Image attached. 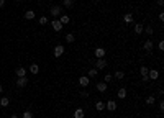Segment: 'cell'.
<instances>
[{
  "instance_id": "obj_31",
  "label": "cell",
  "mask_w": 164,
  "mask_h": 118,
  "mask_svg": "<svg viewBox=\"0 0 164 118\" xmlns=\"http://www.w3.org/2000/svg\"><path fill=\"white\" fill-rule=\"evenodd\" d=\"M112 79H113V76H112V74H107V76H105V84L112 82Z\"/></svg>"
},
{
  "instance_id": "obj_20",
  "label": "cell",
  "mask_w": 164,
  "mask_h": 118,
  "mask_svg": "<svg viewBox=\"0 0 164 118\" xmlns=\"http://www.w3.org/2000/svg\"><path fill=\"white\" fill-rule=\"evenodd\" d=\"M30 72H31V74H35V76H36V74L39 72V66L36 64V63H33L31 66H30Z\"/></svg>"
},
{
  "instance_id": "obj_36",
  "label": "cell",
  "mask_w": 164,
  "mask_h": 118,
  "mask_svg": "<svg viewBox=\"0 0 164 118\" xmlns=\"http://www.w3.org/2000/svg\"><path fill=\"white\" fill-rule=\"evenodd\" d=\"M159 110H161V111H164V102H162V100L159 102Z\"/></svg>"
},
{
  "instance_id": "obj_13",
  "label": "cell",
  "mask_w": 164,
  "mask_h": 118,
  "mask_svg": "<svg viewBox=\"0 0 164 118\" xmlns=\"http://www.w3.org/2000/svg\"><path fill=\"white\" fill-rule=\"evenodd\" d=\"M133 20H135V18H133V13H125V15H123V21H125L126 25H131Z\"/></svg>"
},
{
  "instance_id": "obj_28",
  "label": "cell",
  "mask_w": 164,
  "mask_h": 118,
  "mask_svg": "<svg viewBox=\"0 0 164 118\" xmlns=\"http://www.w3.org/2000/svg\"><path fill=\"white\" fill-rule=\"evenodd\" d=\"M156 102V98H154V95H149V97H146V103L148 105H153Z\"/></svg>"
},
{
  "instance_id": "obj_8",
  "label": "cell",
  "mask_w": 164,
  "mask_h": 118,
  "mask_svg": "<svg viewBox=\"0 0 164 118\" xmlns=\"http://www.w3.org/2000/svg\"><path fill=\"white\" fill-rule=\"evenodd\" d=\"M16 85L20 87V89H21V87H26V85H28V77H26V76H25V77H18V79H16Z\"/></svg>"
},
{
  "instance_id": "obj_32",
  "label": "cell",
  "mask_w": 164,
  "mask_h": 118,
  "mask_svg": "<svg viewBox=\"0 0 164 118\" xmlns=\"http://www.w3.org/2000/svg\"><path fill=\"white\" fill-rule=\"evenodd\" d=\"M157 49H159V51H164V41L162 40L159 41V44H157Z\"/></svg>"
},
{
  "instance_id": "obj_7",
  "label": "cell",
  "mask_w": 164,
  "mask_h": 118,
  "mask_svg": "<svg viewBox=\"0 0 164 118\" xmlns=\"http://www.w3.org/2000/svg\"><path fill=\"white\" fill-rule=\"evenodd\" d=\"M148 77H149V80L159 79V71H157V69H151V71H148Z\"/></svg>"
},
{
  "instance_id": "obj_14",
  "label": "cell",
  "mask_w": 164,
  "mask_h": 118,
  "mask_svg": "<svg viewBox=\"0 0 164 118\" xmlns=\"http://www.w3.org/2000/svg\"><path fill=\"white\" fill-rule=\"evenodd\" d=\"M84 116H86V111H84V108H76L74 118H84Z\"/></svg>"
},
{
  "instance_id": "obj_15",
  "label": "cell",
  "mask_w": 164,
  "mask_h": 118,
  "mask_svg": "<svg viewBox=\"0 0 164 118\" xmlns=\"http://www.w3.org/2000/svg\"><path fill=\"white\" fill-rule=\"evenodd\" d=\"M36 15H35V12L33 10H26L25 12V15H23V18H25V20H33Z\"/></svg>"
},
{
  "instance_id": "obj_2",
  "label": "cell",
  "mask_w": 164,
  "mask_h": 118,
  "mask_svg": "<svg viewBox=\"0 0 164 118\" xmlns=\"http://www.w3.org/2000/svg\"><path fill=\"white\" fill-rule=\"evenodd\" d=\"M94 63H95V69H97V71H104L105 67H107V59H105V58L95 59Z\"/></svg>"
},
{
  "instance_id": "obj_42",
  "label": "cell",
  "mask_w": 164,
  "mask_h": 118,
  "mask_svg": "<svg viewBox=\"0 0 164 118\" xmlns=\"http://www.w3.org/2000/svg\"><path fill=\"white\" fill-rule=\"evenodd\" d=\"M16 2H23V0H16Z\"/></svg>"
},
{
  "instance_id": "obj_24",
  "label": "cell",
  "mask_w": 164,
  "mask_h": 118,
  "mask_svg": "<svg viewBox=\"0 0 164 118\" xmlns=\"http://www.w3.org/2000/svg\"><path fill=\"white\" fill-rule=\"evenodd\" d=\"M0 105H2V107H8L10 105V98L8 97H2L0 98Z\"/></svg>"
},
{
  "instance_id": "obj_33",
  "label": "cell",
  "mask_w": 164,
  "mask_h": 118,
  "mask_svg": "<svg viewBox=\"0 0 164 118\" xmlns=\"http://www.w3.org/2000/svg\"><path fill=\"white\" fill-rule=\"evenodd\" d=\"M81 97L87 98V97H89V92H87V90H82V92H81Z\"/></svg>"
},
{
  "instance_id": "obj_37",
  "label": "cell",
  "mask_w": 164,
  "mask_h": 118,
  "mask_svg": "<svg viewBox=\"0 0 164 118\" xmlns=\"http://www.w3.org/2000/svg\"><path fill=\"white\" fill-rule=\"evenodd\" d=\"M156 3H157V7H162V5H164V0H157Z\"/></svg>"
},
{
  "instance_id": "obj_4",
  "label": "cell",
  "mask_w": 164,
  "mask_h": 118,
  "mask_svg": "<svg viewBox=\"0 0 164 118\" xmlns=\"http://www.w3.org/2000/svg\"><path fill=\"white\" fill-rule=\"evenodd\" d=\"M53 54H54V58H61V56L64 54V46H63V44L54 46V51H53Z\"/></svg>"
},
{
  "instance_id": "obj_38",
  "label": "cell",
  "mask_w": 164,
  "mask_h": 118,
  "mask_svg": "<svg viewBox=\"0 0 164 118\" xmlns=\"http://www.w3.org/2000/svg\"><path fill=\"white\" fill-rule=\"evenodd\" d=\"M159 20H161V21H164V13H162V12L159 13Z\"/></svg>"
},
{
  "instance_id": "obj_30",
  "label": "cell",
  "mask_w": 164,
  "mask_h": 118,
  "mask_svg": "<svg viewBox=\"0 0 164 118\" xmlns=\"http://www.w3.org/2000/svg\"><path fill=\"white\" fill-rule=\"evenodd\" d=\"M23 118H33V113L30 110H26V111H23Z\"/></svg>"
},
{
  "instance_id": "obj_22",
  "label": "cell",
  "mask_w": 164,
  "mask_h": 118,
  "mask_svg": "<svg viewBox=\"0 0 164 118\" xmlns=\"http://www.w3.org/2000/svg\"><path fill=\"white\" fill-rule=\"evenodd\" d=\"M143 33H144V35H148V36H151V35L154 33V30H153V26H151V25H148V26H144Z\"/></svg>"
},
{
  "instance_id": "obj_39",
  "label": "cell",
  "mask_w": 164,
  "mask_h": 118,
  "mask_svg": "<svg viewBox=\"0 0 164 118\" xmlns=\"http://www.w3.org/2000/svg\"><path fill=\"white\" fill-rule=\"evenodd\" d=\"M5 5V0H0V7H3Z\"/></svg>"
},
{
  "instance_id": "obj_19",
  "label": "cell",
  "mask_w": 164,
  "mask_h": 118,
  "mask_svg": "<svg viewBox=\"0 0 164 118\" xmlns=\"http://www.w3.org/2000/svg\"><path fill=\"white\" fill-rule=\"evenodd\" d=\"M74 7V0H63V8H72Z\"/></svg>"
},
{
  "instance_id": "obj_5",
  "label": "cell",
  "mask_w": 164,
  "mask_h": 118,
  "mask_svg": "<svg viewBox=\"0 0 164 118\" xmlns=\"http://www.w3.org/2000/svg\"><path fill=\"white\" fill-rule=\"evenodd\" d=\"M79 85L81 87H89L90 85V77H87V76H82V77H79Z\"/></svg>"
},
{
  "instance_id": "obj_23",
  "label": "cell",
  "mask_w": 164,
  "mask_h": 118,
  "mask_svg": "<svg viewBox=\"0 0 164 118\" xmlns=\"http://www.w3.org/2000/svg\"><path fill=\"white\" fill-rule=\"evenodd\" d=\"M76 41V35L74 33H67L66 35V43H74Z\"/></svg>"
},
{
  "instance_id": "obj_17",
  "label": "cell",
  "mask_w": 164,
  "mask_h": 118,
  "mask_svg": "<svg viewBox=\"0 0 164 118\" xmlns=\"http://www.w3.org/2000/svg\"><path fill=\"white\" fill-rule=\"evenodd\" d=\"M15 74H16V77H25L26 76V69L25 67H18V69L15 71Z\"/></svg>"
},
{
  "instance_id": "obj_1",
  "label": "cell",
  "mask_w": 164,
  "mask_h": 118,
  "mask_svg": "<svg viewBox=\"0 0 164 118\" xmlns=\"http://www.w3.org/2000/svg\"><path fill=\"white\" fill-rule=\"evenodd\" d=\"M49 15L54 18H59L63 15V5H53V7H49Z\"/></svg>"
},
{
  "instance_id": "obj_26",
  "label": "cell",
  "mask_w": 164,
  "mask_h": 118,
  "mask_svg": "<svg viewBox=\"0 0 164 118\" xmlns=\"http://www.w3.org/2000/svg\"><path fill=\"white\" fill-rule=\"evenodd\" d=\"M113 77L117 79V80H121V79L125 77V72H123V71H117V72H115V76H113Z\"/></svg>"
},
{
  "instance_id": "obj_11",
  "label": "cell",
  "mask_w": 164,
  "mask_h": 118,
  "mask_svg": "<svg viewBox=\"0 0 164 118\" xmlns=\"http://www.w3.org/2000/svg\"><path fill=\"white\" fill-rule=\"evenodd\" d=\"M153 41H151V40H146V41H144V44H143V48H144V51H146V53H151V49H153Z\"/></svg>"
},
{
  "instance_id": "obj_10",
  "label": "cell",
  "mask_w": 164,
  "mask_h": 118,
  "mask_svg": "<svg viewBox=\"0 0 164 118\" xmlns=\"http://www.w3.org/2000/svg\"><path fill=\"white\" fill-rule=\"evenodd\" d=\"M143 30H144L143 23H135V26H133V31H135V35H141Z\"/></svg>"
},
{
  "instance_id": "obj_34",
  "label": "cell",
  "mask_w": 164,
  "mask_h": 118,
  "mask_svg": "<svg viewBox=\"0 0 164 118\" xmlns=\"http://www.w3.org/2000/svg\"><path fill=\"white\" fill-rule=\"evenodd\" d=\"M141 80L143 82H149V77L148 76H141Z\"/></svg>"
},
{
  "instance_id": "obj_21",
  "label": "cell",
  "mask_w": 164,
  "mask_h": 118,
  "mask_svg": "<svg viewBox=\"0 0 164 118\" xmlns=\"http://www.w3.org/2000/svg\"><path fill=\"white\" fill-rule=\"evenodd\" d=\"M95 110H97V111H104V110H105V103L102 102V100H99V102L95 103Z\"/></svg>"
},
{
  "instance_id": "obj_27",
  "label": "cell",
  "mask_w": 164,
  "mask_h": 118,
  "mask_svg": "<svg viewBox=\"0 0 164 118\" xmlns=\"http://www.w3.org/2000/svg\"><path fill=\"white\" fill-rule=\"evenodd\" d=\"M38 21H39V25H46L48 21H49V18H48L46 15H43V16H39V20H38Z\"/></svg>"
},
{
  "instance_id": "obj_41",
  "label": "cell",
  "mask_w": 164,
  "mask_h": 118,
  "mask_svg": "<svg viewBox=\"0 0 164 118\" xmlns=\"http://www.w3.org/2000/svg\"><path fill=\"white\" fill-rule=\"evenodd\" d=\"M10 118H18V115H12V116H10Z\"/></svg>"
},
{
  "instance_id": "obj_16",
  "label": "cell",
  "mask_w": 164,
  "mask_h": 118,
  "mask_svg": "<svg viewBox=\"0 0 164 118\" xmlns=\"http://www.w3.org/2000/svg\"><path fill=\"white\" fill-rule=\"evenodd\" d=\"M58 20L63 23V25H67V23H71V16H69V15H61Z\"/></svg>"
},
{
  "instance_id": "obj_9",
  "label": "cell",
  "mask_w": 164,
  "mask_h": 118,
  "mask_svg": "<svg viewBox=\"0 0 164 118\" xmlns=\"http://www.w3.org/2000/svg\"><path fill=\"white\" fill-rule=\"evenodd\" d=\"M51 26H53L54 31H61V30H63V23H61L59 20H53L51 21Z\"/></svg>"
},
{
  "instance_id": "obj_35",
  "label": "cell",
  "mask_w": 164,
  "mask_h": 118,
  "mask_svg": "<svg viewBox=\"0 0 164 118\" xmlns=\"http://www.w3.org/2000/svg\"><path fill=\"white\" fill-rule=\"evenodd\" d=\"M162 94H164V89H162V87H159V90H157V95H159V97H161Z\"/></svg>"
},
{
  "instance_id": "obj_29",
  "label": "cell",
  "mask_w": 164,
  "mask_h": 118,
  "mask_svg": "<svg viewBox=\"0 0 164 118\" xmlns=\"http://www.w3.org/2000/svg\"><path fill=\"white\" fill-rule=\"evenodd\" d=\"M148 67L146 66H141V69H139V72H141V76H148Z\"/></svg>"
},
{
  "instance_id": "obj_3",
  "label": "cell",
  "mask_w": 164,
  "mask_h": 118,
  "mask_svg": "<svg viewBox=\"0 0 164 118\" xmlns=\"http://www.w3.org/2000/svg\"><path fill=\"white\" fill-rule=\"evenodd\" d=\"M94 54H95V59H100V58H105V54H107V51H105V48H102V46H99V48H95V51H94Z\"/></svg>"
},
{
  "instance_id": "obj_18",
  "label": "cell",
  "mask_w": 164,
  "mask_h": 118,
  "mask_svg": "<svg viewBox=\"0 0 164 118\" xmlns=\"http://www.w3.org/2000/svg\"><path fill=\"white\" fill-rule=\"evenodd\" d=\"M117 97L118 98H126V89H125V87H120V89H118Z\"/></svg>"
},
{
  "instance_id": "obj_25",
  "label": "cell",
  "mask_w": 164,
  "mask_h": 118,
  "mask_svg": "<svg viewBox=\"0 0 164 118\" xmlns=\"http://www.w3.org/2000/svg\"><path fill=\"white\" fill-rule=\"evenodd\" d=\"M97 76H99V71H97L95 67H90V69H89V76H87V77H97Z\"/></svg>"
},
{
  "instance_id": "obj_12",
  "label": "cell",
  "mask_w": 164,
  "mask_h": 118,
  "mask_svg": "<svg viewBox=\"0 0 164 118\" xmlns=\"http://www.w3.org/2000/svg\"><path fill=\"white\" fill-rule=\"evenodd\" d=\"M95 89L99 90V92H102V94H104V92H107V89H108V85L105 84V82H99L95 85Z\"/></svg>"
},
{
  "instance_id": "obj_40",
  "label": "cell",
  "mask_w": 164,
  "mask_h": 118,
  "mask_svg": "<svg viewBox=\"0 0 164 118\" xmlns=\"http://www.w3.org/2000/svg\"><path fill=\"white\" fill-rule=\"evenodd\" d=\"M2 92H3V87H2V85H0V94H2Z\"/></svg>"
},
{
  "instance_id": "obj_43",
  "label": "cell",
  "mask_w": 164,
  "mask_h": 118,
  "mask_svg": "<svg viewBox=\"0 0 164 118\" xmlns=\"http://www.w3.org/2000/svg\"><path fill=\"white\" fill-rule=\"evenodd\" d=\"M36 2H38V0H36Z\"/></svg>"
},
{
  "instance_id": "obj_6",
  "label": "cell",
  "mask_w": 164,
  "mask_h": 118,
  "mask_svg": "<svg viewBox=\"0 0 164 118\" xmlns=\"http://www.w3.org/2000/svg\"><path fill=\"white\" fill-rule=\"evenodd\" d=\"M105 110H108V111H115V110H117V102H115L113 98H110V100L105 103Z\"/></svg>"
}]
</instances>
